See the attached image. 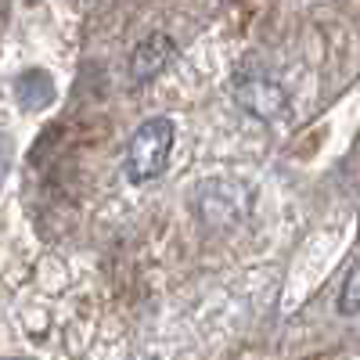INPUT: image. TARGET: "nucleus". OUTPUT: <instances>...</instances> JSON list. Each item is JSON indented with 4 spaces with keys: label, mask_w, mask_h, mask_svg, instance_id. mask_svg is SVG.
I'll return each instance as SVG.
<instances>
[{
    "label": "nucleus",
    "mask_w": 360,
    "mask_h": 360,
    "mask_svg": "<svg viewBox=\"0 0 360 360\" xmlns=\"http://www.w3.org/2000/svg\"><path fill=\"white\" fill-rule=\"evenodd\" d=\"M173 54H176V47H173V40L166 33H152L148 40H141L134 47V54H130V76H134V83L155 79L173 62Z\"/></svg>",
    "instance_id": "7ed1b4c3"
},
{
    "label": "nucleus",
    "mask_w": 360,
    "mask_h": 360,
    "mask_svg": "<svg viewBox=\"0 0 360 360\" xmlns=\"http://www.w3.org/2000/svg\"><path fill=\"white\" fill-rule=\"evenodd\" d=\"M15 98L25 112H37V108H47L54 101V83L44 69H29L15 79Z\"/></svg>",
    "instance_id": "20e7f679"
},
{
    "label": "nucleus",
    "mask_w": 360,
    "mask_h": 360,
    "mask_svg": "<svg viewBox=\"0 0 360 360\" xmlns=\"http://www.w3.org/2000/svg\"><path fill=\"white\" fill-rule=\"evenodd\" d=\"M173 137H176V127L166 115H152L137 127V134L130 137V148H127V176L134 184H148V180H159L166 173Z\"/></svg>",
    "instance_id": "f257e3e1"
},
{
    "label": "nucleus",
    "mask_w": 360,
    "mask_h": 360,
    "mask_svg": "<svg viewBox=\"0 0 360 360\" xmlns=\"http://www.w3.org/2000/svg\"><path fill=\"white\" fill-rule=\"evenodd\" d=\"M234 101L245 115L259 119V123H274L288 112V94L278 79L259 76V72H245L234 79Z\"/></svg>",
    "instance_id": "f03ea898"
},
{
    "label": "nucleus",
    "mask_w": 360,
    "mask_h": 360,
    "mask_svg": "<svg viewBox=\"0 0 360 360\" xmlns=\"http://www.w3.org/2000/svg\"><path fill=\"white\" fill-rule=\"evenodd\" d=\"M8 360H18V356H8Z\"/></svg>",
    "instance_id": "423d86ee"
},
{
    "label": "nucleus",
    "mask_w": 360,
    "mask_h": 360,
    "mask_svg": "<svg viewBox=\"0 0 360 360\" xmlns=\"http://www.w3.org/2000/svg\"><path fill=\"white\" fill-rule=\"evenodd\" d=\"M339 314H342V317L360 314V259L349 266V274H346V281H342V292H339Z\"/></svg>",
    "instance_id": "39448f33"
}]
</instances>
